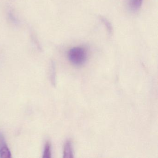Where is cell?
Returning a JSON list of instances; mask_svg holds the SVG:
<instances>
[{
  "instance_id": "obj_1",
  "label": "cell",
  "mask_w": 158,
  "mask_h": 158,
  "mask_svg": "<svg viewBox=\"0 0 158 158\" xmlns=\"http://www.w3.org/2000/svg\"><path fill=\"white\" fill-rule=\"evenodd\" d=\"M68 58L73 65L81 66L87 61V52L85 49L82 47H74L68 52Z\"/></svg>"
},
{
  "instance_id": "obj_2",
  "label": "cell",
  "mask_w": 158,
  "mask_h": 158,
  "mask_svg": "<svg viewBox=\"0 0 158 158\" xmlns=\"http://www.w3.org/2000/svg\"><path fill=\"white\" fill-rule=\"evenodd\" d=\"M11 157V153L5 143L3 135L0 133V158H9Z\"/></svg>"
},
{
  "instance_id": "obj_3",
  "label": "cell",
  "mask_w": 158,
  "mask_h": 158,
  "mask_svg": "<svg viewBox=\"0 0 158 158\" xmlns=\"http://www.w3.org/2000/svg\"><path fill=\"white\" fill-rule=\"evenodd\" d=\"M143 0H128L127 5L131 11H138L142 5Z\"/></svg>"
},
{
  "instance_id": "obj_4",
  "label": "cell",
  "mask_w": 158,
  "mask_h": 158,
  "mask_svg": "<svg viewBox=\"0 0 158 158\" xmlns=\"http://www.w3.org/2000/svg\"><path fill=\"white\" fill-rule=\"evenodd\" d=\"M64 158H73V150L71 141H67L65 143L64 151Z\"/></svg>"
},
{
  "instance_id": "obj_5",
  "label": "cell",
  "mask_w": 158,
  "mask_h": 158,
  "mask_svg": "<svg viewBox=\"0 0 158 158\" xmlns=\"http://www.w3.org/2000/svg\"><path fill=\"white\" fill-rule=\"evenodd\" d=\"M43 157L44 158H50L51 157V146L49 143H47L45 146Z\"/></svg>"
}]
</instances>
